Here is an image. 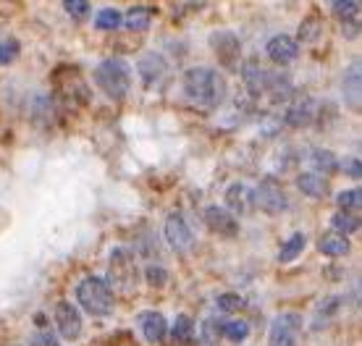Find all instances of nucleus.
<instances>
[{
  "label": "nucleus",
  "instance_id": "f3484780",
  "mask_svg": "<svg viewBox=\"0 0 362 346\" xmlns=\"http://www.w3.org/2000/svg\"><path fill=\"white\" fill-rule=\"evenodd\" d=\"M136 71L145 79V84H155L165 73V61L158 53H145L136 64Z\"/></svg>",
  "mask_w": 362,
  "mask_h": 346
},
{
  "label": "nucleus",
  "instance_id": "aec40b11",
  "mask_svg": "<svg viewBox=\"0 0 362 346\" xmlns=\"http://www.w3.org/2000/svg\"><path fill=\"white\" fill-rule=\"evenodd\" d=\"M310 163H313V168H315L313 173H317V176H320V173L334 176V173L339 171V160H336V155L331 153V150H313Z\"/></svg>",
  "mask_w": 362,
  "mask_h": 346
},
{
  "label": "nucleus",
  "instance_id": "f03ea898",
  "mask_svg": "<svg viewBox=\"0 0 362 346\" xmlns=\"http://www.w3.org/2000/svg\"><path fill=\"white\" fill-rule=\"evenodd\" d=\"M95 84L110 100H124L132 90V66L124 58H105L95 68Z\"/></svg>",
  "mask_w": 362,
  "mask_h": 346
},
{
  "label": "nucleus",
  "instance_id": "c756f323",
  "mask_svg": "<svg viewBox=\"0 0 362 346\" xmlns=\"http://www.w3.org/2000/svg\"><path fill=\"white\" fill-rule=\"evenodd\" d=\"M218 310L221 312H239V310H245V299L239 297V294H221L218 297Z\"/></svg>",
  "mask_w": 362,
  "mask_h": 346
},
{
  "label": "nucleus",
  "instance_id": "7c9ffc66",
  "mask_svg": "<svg viewBox=\"0 0 362 346\" xmlns=\"http://www.w3.org/2000/svg\"><path fill=\"white\" fill-rule=\"evenodd\" d=\"M147 275V283L153 286V289H160V286H165V281H168V270H165L163 265H150L145 270Z\"/></svg>",
  "mask_w": 362,
  "mask_h": 346
},
{
  "label": "nucleus",
  "instance_id": "a878e982",
  "mask_svg": "<svg viewBox=\"0 0 362 346\" xmlns=\"http://www.w3.org/2000/svg\"><path fill=\"white\" fill-rule=\"evenodd\" d=\"M95 27L103 32H116L121 27V13L116 8H103L95 13Z\"/></svg>",
  "mask_w": 362,
  "mask_h": 346
},
{
  "label": "nucleus",
  "instance_id": "393cba45",
  "mask_svg": "<svg viewBox=\"0 0 362 346\" xmlns=\"http://www.w3.org/2000/svg\"><path fill=\"white\" fill-rule=\"evenodd\" d=\"M192 333H194V323H192V318L189 315H179L176 323H173L171 338L176 341V344H189Z\"/></svg>",
  "mask_w": 362,
  "mask_h": 346
},
{
  "label": "nucleus",
  "instance_id": "f704fd0d",
  "mask_svg": "<svg viewBox=\"0 0 362 346\" xmlns=\"http://www.w3.org/2000/svg\"><path fill=\"white\" fill-rule=\"evenodd\" d=\"M29 346H61V344H58V338H55L53 333H50V330H42V333L32 336Z\"/></svg>",
  "mask_w": 362,
  "mask_h": 346
},
{
  "label": "nucleus",
  "instance_id": "cd10ccee",
  "mask_svg": "<svg viewBox=\"0 0 362 346\" xmlns=\"http://www.w3.org/2000/svg\"><path fill=\"white\" fill-rule=\"evenodd\" d=\"M21 53V45H18L16 37H8V40H0V66H11Z\"/></svg>",
  "mask_w": 362,
  "mask_h": 346
},
{
  "label": "nucleus",
  "instance_id": "2eb2a0df",
  "mask_svg": "<svg viewBox=\"0 0 362 346\" xmlns=\"http://www.w3.org/2000/svg\"><path fill=\"white\" fill-rule=\"evenodd\" d=\"M313 119H315V102L310 100V97H302V100H297L289 110H286V116H284L286 126H291V129L310 126V124H313Z\"/></svg>",
  "mask_w": 362,
  "mask_h": 346
},
{
  "label": "nucleus",
  "instance_id": "a211bd4d",
  "mask_svg": "<svg viewBox=\"0 0 362 346\" xmlns=\"http://www.w3.org/2000/svg\"><path fill=\"white\" fill-rule=\"evenodd\" d=\"M317 249L328 257H346L352 244H349V239L339 237V234H323L320 241H317Z\"/></svg>",
  "mask_w": 362,
  "mask_h": 346
},
{
  "label": "nucleus",
  "instance_id": "6e6552de",
  "mask_svg": "<svg viewBox=\"0 0 362 346\" xmlns=\"http://www.w3.org/2000/svg\"><path fill=\"white\" fill-rule=\"evenodd\" d=\"M82 312L74 302L61 299L55 304V328L58 333L66 338V341H74V338L82 336Z\"/></svg>",
  "mask_w": 362,
  "mask_h": 346
},
{
  "label": "nucleus",
  "instance_id": "6ab92c4d",
  "mask_svg": "<svg viewBox=\"0 0 362 346\" xmlns=\"http://www.w3.org/2000/svg\"><path fill=\"white\" fill-rule=\"evenodd\" d=\"M121 21H124L127 29H132V32H145V29L150 27V21H153V8H150V6H132L129 13L121 18Z\"/></svg>",
  "mask_w": 362,
  "mask_h": 346
},
{
  "label": "nucleus",
  "instance_id": "4be33fe9",
  "mask_svg": "<svg viewBox=\"0 0 362 346\" xmlns=\"http://www.w3.org/2000/svg\"><path fill=\"white\" fill-rule=\"evenodd\" d=\"M336 205H339V213H346V215H360V205H362L360 189L339 191V197H336Z\"/></svg>",
  "mask_w": 362,
  "mask_h": 346
},
{
  "label": "nucleus",
  "instance_id": "39448f33",
  "mask_svg": "<svg viewBox=\"0 0 362 346\" xmlns=\"http://www.w3.org/2000/svg\"><path fill=\"white\" fill-rule=\"evenodd\" d=\"M252 202L268 215H281L284 210L289 208L286 189H284V184L276 176H265L263 181L257 184V189L252 191Z\"/></svg>",
  "mask_w": 362,
  "mask_h": 346
},
{
  "label": "nucleus",
  "instance_id": "c9c22d12",
  "mask_svg": "<svg viewBox=\"0 0 362 346\" xmlns=\"http://www.w3.org/2000/svg\"><path fill=\"white\" fill-rule=\"evenodd\" d=\"M341 35L349 37V40H352V37H357V35H360V21H357V18H349V21H344Z\"/></svg>",
  "mask_w": 362,
  "mask_h": 346
},
{
  "label": "nucleus",
  "instance_id": "20e7f679",
  "mask_svg": "<svg viewBox=\"0 0 362 346\" xmlns=\"http://www.w3.org/2000/svg\"><path fill=\"white\" fill-rule=\"evenodd\" d=\"M108 286H116L118 292L132 294L136 283V263L129 249H113L110 252V268H108Z\"/></svg>",
  "mask_w": 362,
  "mask_h": 346
},
{
  "label": "nucleus",
  "instance_id": "7ed1b4c3",
  "mask_svg": "<svg viewBox=\"0 0 362 346\" xmlns=\"http://www.w3.org/2000/svg\"><path fill=\"white\" fill-rule=\"evenodd\" d=\"M76 302L84 312H90L92 318H105L116 310V297L105 278L100 275H87L76 286Z\"/></svg>",
  "mask_w": 362,
  "mask_h": 346
},
{
  "label": "nucleus",
  "instance_id": "0eeeda50",
  "mask_svg": "<svg viewBox=\"0 0 362 346\" xmlns=\"http://www.w3.org/2000/svg\"><path fill=\"white\" fill-rule=\"evenodd\" d=\"M210 47L216 50L218 61L221 66H226V68H236L239 61H242V42H239V37L234 32H213L210 35Z\"/></svg>",
  "mask_w": 362,
  "mask_h": 346
},
{
  "label": "nucleus",
  "instance_id": "1a4fd4ad",
  "mask_svg": "<svg viewBox=\"0 0 362 346\" xmlns=\"http://www.w3.org/2000/svg\"><path fill=\"white\" fill-rule=\"evenodd\" d=\"M205 223L213 234L223 239H236L239 237V218H234L226 208H221V205H210L205 208Z\"/></svg>",
  "mask_w": 362,
  "mask_h": 346
},
{
  "label": "nucleus",
  "instance_id": "423d86ee",
  "mask_svg": "<svg viewBox=\"0 0 362 346\" xmlns=\"http://www.w3.org/2000/svg\"><path fill=\"white\" fill-rule=\"evenodd\" d=\"M299 336H302V315L299 312H281L271 323V336L268 344L271 346H297Z\"/></svg>",
  "mask_w": 362,
  "mask_h": 346
},
{
  "label": "nucleus",
  "instance_id": "c85d7f7f",
  "mask_svg": "<svg viewBox=\"0 0 362 346\" xmlns=\"http://www.w3.org/2000/svg\"><path fill=\"white\" fill-rule=\"evenodd\" d=\"M331 8H334V13L341 18V21H349V18H357V13H360V3H357V0H349V3L336 0V3H331Z\"/></svg>",
  "mask_w": 362,
  "mask_h": 346
},
{
  "label": "nucleus",
  "instance_id": "5701e85b",
  "mask_svg": "<svg viewBox=\"0 0 362 346\" xmlns=\"http://www.w3.org/2000/svg\"><path fill=\"white\" fill-rule=\"evenodd\" d=\"M331 226H334V234L339 237H352L354 231L360 228V215H346V213H336L331 218Z\"/></svg>",
  "mask_w": 362,
  "mask_h": 346
},
{
  "label": "nucleus",
  "instance_id": "2f4dec72",
  "mask_svg": "<svg viewBox=\"0 0 362 346\" xmlns=\"http://www.w3.org/2000/svg\"><path fill=\"white\" fill-rule=\"evenodd\" d=\"M320 21H317V16H310L302 21V27H299V37L305 40V42H313V40H317V35H320Z\"/></svg>",
  "mask_w": 362,
  "mask_h": 346
},
{
  "label": "nucleus",
  "instance_id": "4468645a",
  "mask_svg": "<svg viewBox=\"0 0 362 346\" xmlns=\"http://www.w3.org/2000/svg\"><path fill=\"white\" fill-rule=\"evenodd\" d=\"M344 102L352 113H360L362 110V76L357 64L344 73Z\"/></svg>",
  "mask_w": 362,
  "mask_h": 346
},
{
  "label": "nucleus",
  "instance_id": "72a5a7b5",
  "mask_svg": "<svg viewBox=\"0 0 362 346\" xmlns=\"http://www.w3.org/2000/svg\"><path fill=\"white\" fill-rule=\"evenodd\" d=\"M341 171L346 173V176H349V179H354V181H357V179H360L362 176V165H360V157H346L344 163H341Z\"/></svg>",
  "mask_w": 362,
  "mask_h": 346
},
{
  "label": "nucleus",
  "instance_id": "9b49d317",
  "mask_svg": "<svg viewBox=\"0 0 362 346\" xmlns=\"http://www.w3.org/2000/svg\"><path fill=\"white\" fill-rule=\"evenodd\" d=\"M265 53L271 58L276 66H289L294 58L299 55V45L297 40L289 35H276L268 40V45H265Z\"/></svg>",
  "mask_w": 362,
  "mask_h": 346
},
{
  "label": "nucleus",
  "instance_id": "473e14b6",
  "mask_svg": "<svg viewBox=\"0 0 362 346\" xmlns=\"http://www.w3.org/2000/svg\"><path fill=\"white\" fill-rule=\"evenodd\" d=\"M64 8H66V13H69V16H74V18H84L87 13H90L92 6L87 3V0H66Z\"/></svg>",
  "mask_w": 362,
  "mask_h": 346
},
{
  "label": "nucleus",
  "instance_id": "9d476101",
  "mask_svg": "<svg viewBox=\"0 0 362 346\" xmlns=\"http://www.w3.org/2000/svg\"><path fill=\"white\" fill-rule=\"evenodd\" d=\"M163 234H165V239H168V244H171L176 252H187L192 246V241H194L189 223L184 220L181 213H171V215L165 218Z\"/></svg>",
  "mask_w": 362,
  "mask_h": 346
},
{
  "label": "nucleus",
  "instance_id": "ddd939ff",
  "mask_svg": "<svg viewBox=\"0 0 362 346\" xmlns=\"http://www.w3.org/2000/svg\"><path fill=\"white\" fill-rule=\"evenodd\" d=\"M255 208L252 202V189L247 184H231L226 189V210L231 215H245Z\"/></svg>",
  "mask_w": 362,
  "mask_h": 346
},
{
  "label": "nucleus",
  "instance_id": "f257e3e1",
  "mask_svg": "<svg viewBox=\"0 0 362 346\" xmlns=\"http://www.w3.org/2000/svg\"><path fill=\"white\" fill-rule=\"evenodd\" d=\"M184 92L199 108H218L226 97V79L208 66H194L184 73Z\"/></svg>",
  "mask_w": 362,
  "mask_h": 346
},
{
  "label": "nucleus",
  "instance_id": "bb28decb",
  "mask_svg": "<svg viewBox=\"0 0 362 346\" xmlns=\"http://www.w3.org/2000/svg\"><path fill=\"white\" fill-rule=\"evenodd\" d=\"M250 336V326L245 320H226V328H223V338L234 341V344H242L245 338Z\"/></svg>",
  "mask_w": 362,
  "mask_h": 346
},
{
  "label": "nucleus",
  "instance_id": "dca6fc26",
  "mask_svg": "<svg viewBox=\"0 0 362 346\" xmlns=\"http://www.w3.org/2000/svg\"><path fill=\"white\" fill-rule=\"evenodd\" d=\"M297 189L305 194V197H313V200H323L328 194V181L323 176H317L313 171H305L297 176Z\"/></svg>",
  "mask_w": 362,
  "mask_h": 346
},
{
  "label": "nucleus",
  "instance_id": "b1692460",
  "mask_svg": "<svg viewBox=\"0 0 362 346\" xmlns=\"http://www.w3.org/2000/svg\"><path fill=\"white\" fill-rule=\"evenodd\" d=\"M223 328H226V320H221V318H208L205 323H202L199 338H202L205 344H221V338H223Z\"/></svg>",
  "mask_w": 362,
  "mask_h": 346
},
{
  "label": "nucleus",
  "instance_id": "412c9836",
  "mask_svg": "<svg viewBox=\"0 0 362 346\" xmlns=\"http://www.w3.org/2000/svg\"><path fill=\"white\" fill-rule=\"evenodd\" d=\"M305 246H308V237L305 234H294L291 239L284 241L279 252V263H291V260H297L302 252H305Z\"/></svg>",
  "mask_w": 362,
  "mask_h": 346
},
{
  "label": "nucleus",
  "instance_id": "f8f14e48",
  "mask_svg": "<svg viewBox=\"0 0 362 346\" xmlns=\"http://www.w3.org/2000/svg\"><path fill=\"white\" fill-rule=\"evenodd\" d=\"M136 320H139V328H142V333H145V338L150 344H160V341L168 336V323H165V318L160 312H155V310L139 312Z\"/></svg>",
  "mask_w": 362,
  "mask_h": 346
}]
</instances>
